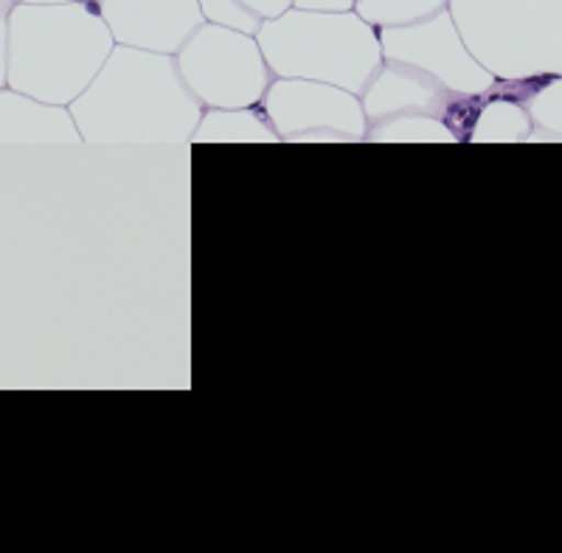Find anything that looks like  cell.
I'll return each mask as SVG.
<instances>
[{
    "instance_id": "obj_15",
    "label": "cell",
    "mask_w": 562,
    "mask_h": 553,
    "mask_svg": "<svg viewBox=\"0 0 562 553\" xmlns=\"http://www.w3.org/2000/svg\"><path fill=\"white\" fill-rule=\"evenodd\" d=\"M12 0H0V88H7V52H9V12Z\"/></svg>"
},
{
    "instance_id": "obj_14",
    "label": "cell",
    "mask_w": 562,
    "mask_h": 553,
    "mask_svg": "<svg viewBox=\"0 0 562 553\" xmlns=\"http://www.w3.org/2000/svg\"><path fill=\"white\" fill-rule=\"evenodd\" d=\"M450 0H355V12L380 32V29L408 26L416 20L448 9Z\"/></svg>"
},
{
    "instance_id": "obj_11",
    "label": "cell",
    "mask_w": 562,
    "mask_h": 553,
    "mask_svg": "<svg viewBox=\"0 0 562 553\" xmlns=\"http://www.w3.org/2000/svg\"><path fill=\"white\" fill-rule=\"evenodd\" d=\"M192 140L198 144H279L265 110L256 108H205Z\"/></svg>"
},
{
    "instance_id": "obj_8",
    "label": "cell",
    "mask_w": 562,
    "mask_h": 553,
    "mask_svg": "<svg viewBox=\"0 0 562 553\" xmlns=\"http://www.w3.org/2000/svg\"><path fill=\"white\" fill-rule=\"evenodd\" d=\"M360 102L369 124H378L391 115H434L448 124L459 140L470 135L479 113V95L453 93L414 65L396 59H383L378 74L360 93Z\"/></svg>"
},
{
    "instance_id": "obj_1",
    "label": "cell",
    "mask_w": 562,
    "mask_h": 553,
    "mask_svg": "<svg viewBox=\"0 0 562 553\" xmlns=\"http://www.w3.org/2000/svg\"><path fill=\"white\" fill-rule=\"evenodd\" d=\"M88 144L178 147L192 140L203 104L172 54L113 45L97 79L68 104Z\"/></svg>"
},
{
    "instance_id": "obj_4",
    "label": "cell",
    "mask_w": 562,
    "mask_h": 553,
    "mask_svg": "<svg viewBox=\"0 0 562 553\" xmlns=\"http://www.w3.org/2000/svg\"><path fill=\"white\" fill-rule=\"evenodd\" d=\"M180 77L205 108H256L273 82L254 34L203 23L175 54Z\"/></svg>"
},
{
    "instance_id": "obj_5",
    "label": "cell",
    "mask_w": 562,
    "mask_h": 553,
    "mask_svg": "<svg viewBox=\"0 0 562 553\" xmlns=\"http://www.w3.org/2000/svg\"><path fill=\"white\" fill-rule=\"evenodd\" d=\"M461 40L492 77H520L526 40L546 37L562 14V0H450Z\"/></svg>"
},
{
    "instance_id": "obj_2",
    "label": "cell",
    "mask_w": 562,
    "mask_h": 553,
    "mask_svg": "<svg viewBox=\"0 0 562 553\" xmlns=\"http://www.w3.org/2000/svg\"><path fill=\"white\" fill-rule=\"evenodd\" d=\"M113 34L90 0L14 3L9 12L7 84L40 102L68 108L113 52Z\"/></svg>"
},
{
    "instance_id": "obj_9",
    "label": "cell",
    "mask_w": 562,
    "mask_h": 553,
    "mask_svg": "<svg viewBox=\"0 0 562 553\" xmlns=\"http://www.w3.org/2000/svg\"><path fill=\"white\" fill-rule=\"evenodd\" d=\"M115 45L178 54L205 23L198 0H90Z\"/></svg>"
},
{
    "instance_id": "obj_12",
    "label": "cell",
    "mask_w": 562,
    "mask_h": 553,
    "mask_svg": "<svg viewBox=\"0 0 562 553\" xmlns=\"http://www.w3.org/2000/svg\"><path fill=\"white\" fill-rule=\"evenodd\" d=\"M205 23L256 34L265 20H273L293 7V0H198Z\"/></svg>"
},
{
    "instance_id": "obj_17",
    "label": "cell",
    "mask_w": 562,
    "mask_h": 553,
    "mask_svg": "<svg viewBox=\"0 0 562 553\" xmlns=\"http://www.w3.org/2000/svg\"><path fill=\"white\" fill-rule=\"evenodd\" d=\"M12 3H34V7H48V3H77V0H12Z\"/></svg>"
},
{
    "instance_id": "obj_10",
    "label": "cell",
    "mask_w": 562,
    "mask_h": 553,
    "mask_svg": "<svg viewBox=\"0 0 562 553\" xmlns=\"http://www.w3.org/2000/svg\"><path fill=\"white\" fill-rule=\"evenodd\" d=\"M77 122L65 104L40 102L20 90L0 88V147L79 144Z\"/></svg>"
},
{
    "instance_id": "obj_7",
    "label": "cell",
    "mask_w": 562,
    "mask_h": 553,
    "mask_svg": "<svg viewBox=\"0 0 562 553\" xmlns=\"http://www.w3.org/2000/svg\"><path fill=\"white\" fill-rule=\"evenodd\" d=\"M378 34L383 59L414 65L453 93L484 95L492 90L495 77L470 54L450 18V9L408 26L380 29Z\"/></svg>"
},
{
    "instance_id": "obj_13",
    "label": "cell",
    "mask_w": 562,
    "mask_h": 553,
    "mask_svg": "<svg viewBox=\"0 0 562 553\" xmlns=\"http://www.w3.org/2000/svg\"><path fill=\"white\" fill-rule=\"evenodd\" d=\"M366 140L378 144H456V133L434 115H391L369 124Z\"/></svg>"
},
{
    "instance_id": "obj_3",
    "label": "cell",
    "mask_w": 562,
    "mask_h": 553,
    "mask_svg": "<svg viewBox=\"0 0 562 553\" xmlns=\"http://www.w3.org/2000/svg\"><path fill=\"white\" fill-rule=\"evenodd\" d=\"M273 77L313 79L363 93L383 65L378 29L351 12H307L290 7L254 34Z\"/></svg>"
},
{
    "instance_id": "obj_6",
    "label": "cell",
    "mask_w": 562,
    "mask_h": 553,
    "mask_svg": "<svg viewBox=\"0 0 562 553\" xmlns=\"http://www.w3.org/2000/svg\"><path fill=\"white\" fill-rule=\"evenodd\" d=\"M259 108L279 140H366L369 133L360 95L329 82L276 77Z\"/></svg>"
},
{
    "instance_id": "obj_16",
    "label": "cell",
    "mask_w": 562,
    "mask_h": 553,
    "mask_svg": "<svg viewBox=\"0 0 562 553\" xmlns=\"http://www.w3.org/2000/svg\"><path fill=\"white\" fill-rule=\"evenodd\" d=\"M293 7L307 12H351L355 0H293Z\"/></svg>"
}]
</instances>
